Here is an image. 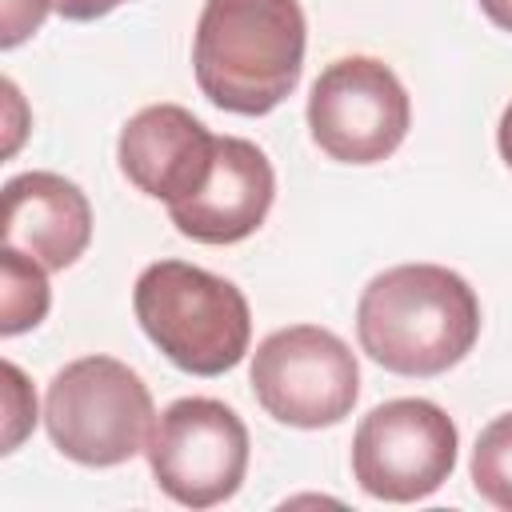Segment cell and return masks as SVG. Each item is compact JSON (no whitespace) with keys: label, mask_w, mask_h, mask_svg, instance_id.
<instances>
[{"label":"cell","mask_w":512,"mask_h":512,"mask_svg":"<svg viewBox=\"0 0 512 512\" xmlns=\"http://www.w3.org/2000/svg\"><path fill=\"white\" fill-rule=\"evenodd\" d=\"M52 0H4V32H0V44L4 48H16L20 40H28L44 16H48Z\"/></svg>","instance_id":"9a60e30c"},{"label":"cell","mask_w":512,"mask_h":512,"mask_svg":"<svg viewBox=\"0 0 512 512\" xmlns=\"http://www.w3.org/2000/svg\"><path fill=\"white\" fill-rule=\"evenodd\" d=\"M132 308L144 336L192 376H220L236 368L252 344L244 292L188 260L148 264L136 276Z\"/></svg>","instance_id":"3957f363"},{"label":"cell","mask_w":512,"mask_h":512,"mask_svg":"<svg viewBox=\"0 0 512 512\" xmlns=\"http://www.w3.org/2000/svg\"><path fill=\"white\" fill-rule=\"evenodd\" d=\"M156 424L152 392L116 356H80L64 364L44 392V428L52 444L84 468H116L148 448Z\"/></svg>","instance_id":"277c9868"},{"label":"cell","mask_w":512,"mask_h":512,"mask_svg":"<svg viewBox=\"0 0 512 512\" xmlns=\"http://www.w3.org/2000/svg\"><path fill=\"white\" fill-rule=\"evenodd\" d=\"M248 380L260 408L288 428H332L360 396L352 348L320 324H288L264 336Z\"/></svg>","instance_id":"5b68a950"},{"label":"cell","mask_w":512,"mask_h":512,"mask_svg":"<svg viewBox=\"0 0 512 512\" xmlns=\"http://www.w3.org/2000/svg\"><path fill=\"white\" fill-rule=\"evenodd\" d=\"M304 40L296 0H204L192 36L196 84L224 112L264 116L296 92Z\"/></svg>","instance_id":"7a4b0ae2"},{"label":"cell","mask_w":512,"mask_h":512,"mask_svg":"<svg viewBox=\"0 0 512 512\" xmlns=\"http://www.w3.org/2000/svg\"><path fill=\"white\" fill-rule=\"evenodd\" d=\"M120 4L128 0H52V12H60L64 20H100Z\"/></svg>","instance_id":"2e32d148"},{"label":"cell","mask_w":512,"mask_h":512,"mask_svg":"<svg viewBox=\"0 0 512 512\" xmlns=\"http://www.w3.org/2000/svg\"><path fill=\"white\" fill-rule=\"evenodd\" d=\"M452 416L420 396L376 404L352 436V480L388 504H412L432 496L456 468Z\"/></svg>","instance_id":"8992f818"},{"label":"cell","mask_w":512,"mask_h":512,"mask_svg":"<svg viewBox=\"0 0 512 512\" xmlns=\"http://www.w3.org/2000/svg\"><path fill=\"white\" fill-rule=\"evenodd\" d=\"M360 348L396 376H440L480 340V300L444 264H396L356 304Z\"/></svg>","instance_id":"6da1fadb"},{"label":"cell","mask_w":512,"mask_h":512,"mask_svg":"<svg viewBox=\"0 0 512 512\" xmlns=\"http://www.w3.org/2000/svg\"><path fill=\"white\" fill-rule=\"evenodd\" d=\"M496 144H500V156H504V164L512 168V100H508V108H504V116H500V128H496Z\"/></svg>","instance_id":"ac0fdd59"},{"label":"cell","mask_w":512,"mask_h":512,"mask_svg":"<svg viewBox=\"0 0 512 512\" xmlns=\"http://www.w3.org/2000/svg\"><path fill=\"white\" fill-rule=\"evenodd\" d=\"M44 272L48 268L24 256L20 248H8V244L0 248V332L4 336H20L48 316L52 292Z\"/></svg>","instance_id":"7c38bea8"},{"label":"cell","mask_w":512,"mask_h":512,"mask_svg":"<svg viewBox=\"0 0 512 512\" xmlns=\"http://www.w3.org/2000/svg\"><path fill=\"white\" fill-rule=\"evenodd\" d=\"M4 452H12L24 436H28V428L36 424V396H32V384L24 380V372L12 364V360H4Z\"/></svg>","instance_id":"5bb4252c"},{"label":"cell","mask_w":512,"mask_h":512,"mask_svg":"<svg viewBox=\"0 0 512 512\" xmlns=\"http://www.w3.org/2000/svg\"><path fill=\"white\" fill-rule=\"evenodd\" d=\"M412 124V100L400 76L376 56L332 60L308 92V132L340 164L388 160Z\"/></svg>","instance_id":"ba28073f"},{"label":"cell","mask_w":512,"mask_h":512,"mask_svg":"<svg viewBox=\"0 0 512 512\" xmlns=\"http://www.w3.org/2000/svg\"><path fill=\"white\" fill-rule=\"evenodd\" d=\"M276 200V172L268 156L244 136H220L216 160L200 192L168 204V220L196 244H240L248 240Z\"/></svg>","instance_id":"30bf717a"},{"label":"cell","mask_w":512,"mask_h":512,"mask_svg":"<svg viewBox=\"0 0 512 512\" xmlns=\"http://www.w3.org/2000/svg\"><path fill=\"white\" fill-rule=\"evenodd\" d=\"M144 456L164 496L184 508H212L232 500L244 484L248 428L228 404L184 396L156 416Z\"/></svg>","instance_id":"52a82bcc"},{"label":"cell","mask_w":512,"mask_h":512,"mask_svg":"<svg viewBox=\"0 0 512 512\" xmlns=\"http://www.w3.org/2000/svg\"><path fill=\"white\" fill-rule=\"evenodd\" d=\"M216 140L220 136H212L188 108L148 104L120 128L116 160L136 192L164 204H180L208 180Z\"/></svg>","instance_id":"9c48e42d"},{"label":"cell","mask_w":512,"mask_h":512,"mask_svg":"<svg viewBox=\"0 0 512 512\" xmlns=\"http://www.w3.org/2000/svg\"><path fill=\"white\" fill-rule=\"evenodd\" d=\"M92 240V204L56 172H20L4 184V244L48 272L72 268Z\"/></svg>","instance_id":"8fae6325"},{"label":"cell","mask_w":512,"mask_h":512,"mask_svg":"<svg viewBox=\"0 0 512 512\" xmlns=\"http://www.w3.org/2000/svg\"><path fill=\"white\" fill-rule=\"evenodd\" d=\"M472 488L492 508L512 512V412L484 424L472 448Z\"/></svg>","instance_id":"4fadbf2b"},{"label":"cell","mask_w":512,"mask_h":512,"mask_svg":"<svg viewBox=\"0 0 512 512\" xmlns=\"http://www.w3.org/2000/svg\"><path fill=\"white\" fill-rule=\"evenodd\" d=\"M480 8H484V16H488L496 28L512 32V0H480Z\"/></svg>","instance_id":"e0dca14e"}]
</instances>
